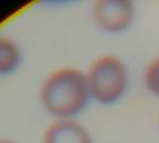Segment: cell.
<instances>
[{
	"instance_id": "cell-1",
	"label": "cell",
	"mask_w": 159,
	"mask_h": 143,
	"mask_svg": "<svg viewBox=\"0 0 159 143\" xmlns=\"http://www.w3.org/2000/svg\"><path fill=\"white\" fill-rule=\"evenodd\" d=\"M90 97L85 74L73 67L51 72L39 90L42 106L54 119H73L83 111Z\"/></svg>"
},
{
	"instance_id": "cell-2",
	"label": "cell",
	"mask_w": 159,
	"mask_h": 143,
	"mask_svg": "<svg viewBox=\"0 0 159 143\" xmlns=\"http://www.w3.org/2000/svg\"><path fill=\"white\" fill-rule=\"evenodd\" d=\"M90 96L100 104L119 100L127 88V71L119 58L102 56L93 61L85 74Z\"/></svg>"
},
{
	"instance_id": "cell-3",
	"label": "cell",
	"mask_w": 159,
	"mask_h": 143,
	"mask_svg": "<svg viewBox=\"0 0 159 143\" xmlns=\"http://www.w3.org/2000/svg\"><path fill=\"white\" fill-rule=\"evenodd\" d=\"M134 16L131 2L125 0H99L93 5V19L108 32H119L129 27Z\"/></svg>"
},
{
	"instance_id": "cell-4",
	"label": "cell",
	"mask_w": 159,
	"mask_h": 143,
	"mask_svg": "<svg viewBox=\"0 0 159 143\" xmlns=\"http://www.w3.org/2000/svg\"><path fill=\"white\" fill-rule=\"evenodd\" d=\"M42 143H92L87 128L74 119H54L44 129Z\"/></svg>"
},
{
	"instance_id": "cell-5",
	"label": "cell",
	"mask_w": 159,
	"mask_h": 143,
	"mask_svg": "<svg viewBox=\"0 0 159 143\" xmlns=\"http://www.w3.org/2000/svg\"><path fill=\"white\" fill-rule=\"evenodd\" d=\"M22 62V51L16 40L0 35V75L15 72Z\"/></svg>"
},
{
	"instance_id": "cell-6",
	"label": "cell",
	"mask_w": 159,
	"mask_h": 143,
	"mask_svg": "<svg viewBox=\"0 0 159 143\" xmlns=\"http://www.w3.org/2000/svg\"><path fill=\"white\" fill-rule=\"evenodd\" d=\"M145 83L149 90L159 96V57L153 60L147 68Z\"/></svg>"
},
{
	"instance_id": "cell-7",
	"label": "cell",
	"mask_w": 159,
	"mask_h": 143,
	"mask_svg": "<svg viewBox=\"0 0 159 143\" xmlns=\"http://www.w3.org/2000/svg\"><path fill=\"white\" fill-rule=\"evenodd\" d=\"M0 143H16V142L11 141V140H7V139H0Z\"/></svg>"
}]
</instances>
